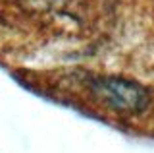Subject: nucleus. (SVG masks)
<instances>
[{
    "label": "nucleus",
    "mask_w": 154,
    "mask_h": 153,
    "mask_svg": "<svg viewBox=\"0 0 154 153\" xmlns=\"http://www.w3.org/2000/svg\"><path fill=\"white\" fill-rule=\"evenodd\" d=\"M89 93L106 109L119 114H139L150 105V91L129 78L100 76L89 80Z\"/></svg>",
    "instance_id": "nucleus-1"
}]
</instances>
